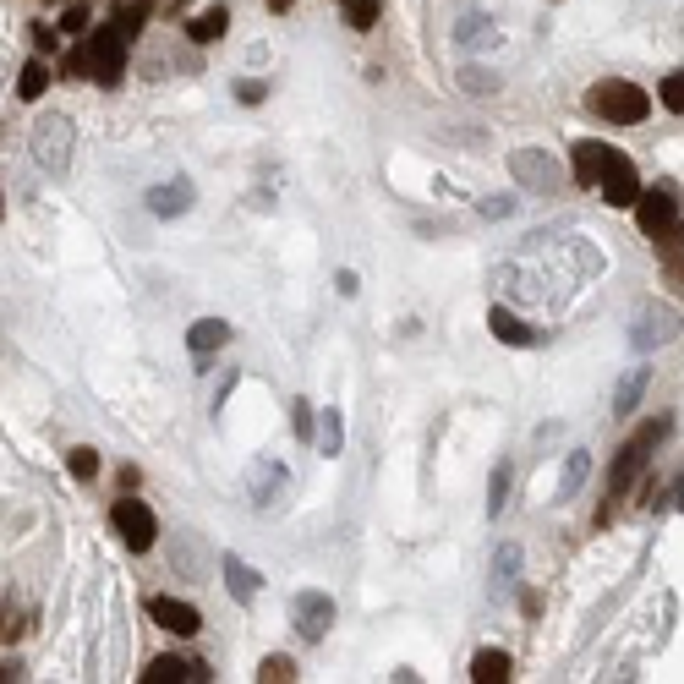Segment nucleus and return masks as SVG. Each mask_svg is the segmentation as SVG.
I'll return each instance as SVG.
<instances>
[{"mask_svg":"<svg viewBox=\"0 0 684 684\" xmlns=\"http://www.w3.org/2000/svg\"><path fill=\"white\" fill-rule=\"evenodd\" d=\"M143 22H148V6L143 0H132V6H121L110 22L94 33V39L83 44V50L72 55V72L77 77H94V83H104V88H115L126 77V44L143 33Z\"/></svg>","mask_w":684,"mask_h":684,"instance_id":"nucleus-1","label":"nucleus"},{"mask_svg":"<svg viewBox=\"0 0 684 684\" xmlns=\"http://www.w3.org/2000/svg\"><path fill=\"white\" fill-rule=\"evenodd\" d=\"M663 438H668V416H652V422H641L630 438H624V449L613 455V471H608V504L597 509V526L613 515V504H619V498L646 477V466H652V449L663 444Z\"/></svg>","mask_w":684,"mask_h":684,"instance_id":"nucleus-2","label":"nucleus"},{"mask_svg":"<svg viewBox=\"0 0 684 684\" xmlns=\"http://www.w3.org/2000/svg\"><path fill=\"white\" fill-rule=\"evenodd\" d=\"M586 110L597 115V121H613V126H641L646 115H652V99H646V88L624 83V77H608V83H597L586 94Z\"/></svg>","mask_w":684,"mask_h":684,"instance_id":"nucleus-3","label":"nucleus"},{"mask_svg":"<svg viewBox=\"0 0 684 684\" xmlns=\"http://www.w3.org/2000/svg\"><path fill=\"white\" fill-rule=\"evenodd\" d=\"M72 148H77V126L66 121V115H44V121L33 126V154H39V165L50 170V176H66Z\"/></svg>","mask_w":684,"mask_h":684,"instance_id":"nucleus-4","label":"nucleus"},{"mask_svg":"<svg viewBox=\"0 0 684 684\" xmlns=\"http://www.w3.org/2000/svg\"><path fill=\"white\" fill-rule=\"evenodd\" d=\"M110 520H115V531H121V542H126L132 553H148V548H154L159 520H154V509H148L143 498H115Z\"/></svg>","mask_w":684,"mask_h":684,"instance_id":"nucleus-5","label":"nucleus"},{"mask_svg":"<svg viewBox=\"0 0 684 684\" xmlns=\"http://www.w3.org/2000/svg\"><path fill=\"white\" fill-rule=\"evenodd\" d=\"M597 192H602L608 208H635V197H641V176H635V165L619 154V148H608V159H602Z\"/></svg>","mask_w":684,"mask_h":684,"instance_id":"nucleus-6","label":"nucleus"},{"mask_svg":"<svg viewBox=\"0 0 684 684\" xmlns=\"http://www.w3.org/2000/svg\"><path fill=\"white\" fill-rule=\"evenodd\" d=\"M509 176L526 192H559L564 170H559V159H548L542 148H515V154H509Z\"/></svg>","mask_w":684,"mask_h":684,"instance_id":"nucleus-7","label":"nucleus"},{"mask_svg":"<svg viewBox=\"0 0 684 684\" xmlns=\"http://www.w3.org/2000/svg\"><path fill=\"white\" fill-rule=\"evenodd\" d=\"M679 340V312L674 307H657V301H646L641 312H635V329H630V345L635 351H657V345Z\"/></svg>","mask_w":684,"mask_h":684,"instance_id":"nucleus-8","label":"nucleus"},{"mask_svg":"<svg viewBox=\"0 0 684 684\" xmlns=\"http://www.w3.org/2000/svg\"><path fill=\"white\" fill-rule=\"evenodd\" d=\"M291 619H296V635L307 646H318L323 635L334 630V602L323 597V591H301V597L291 602Z\"/></svg>","mask_w":684,"mask_h":684,"instance_id":"nucleus-9","label":"nucleus"},{"mask_svg":"<svg viewBox=\"0 0 684 684\" xmlns=\"http://www.w3.org/2000/svg\"><path fill=\"white\" fill-rule=\"evenodd\" d=\"M635 219H641V236H663V230L679 219V197H674V187L641 192V197H635Z\"/></svg>","mask_w":684,"mask_h":684,"instance_id":"nucleus-10","label":"nucleus"},{"mask_svg":"<svg viewBox=\"0 0 684 684\" xmlns=\"http://www.w3.org/2000/svg\"><path fill=\"white\" fill-rule=\"evenodd\" d=\"M148 619H154L159 630L181 635V641H187V635H197V630H203V613H197L192 602H181V597H154V602H148Z\"/></svg>","mask_w":684,"mask_h":684,"instance_id":"nucleus-11","label":"nucleus"},{"mask_svg":"<svg viewBox=\"0 0 684 684\" xmlns=\"http://www.w3.org/2000/svg\"><path fill=\"white\" fill-rule=\"evenodd\" d=\"M208 663H187V657H154L143 668V684H203Z\"/></svg>","mask_w":684,"mask_h":684,"instance_id":"nucleus-12","label":"nucleus"},{"mask_svg":"<svg viewBox=\"0 0 684 684\" xmlns=\"http://www.w3.org/2000/svg\"><path fill=\"white\" fill-rule=\"evenodd\" d=\"M602 159H608V148H602V143H591V137H581V143H570V176H575V187L597 192Z\"/></svg>","mask_w":684,"mask_h":684,"instance_id":"nucleus-13","label":"nucleus"},{"mask_svg":"<svg viewBox=\"0 0 684 684\" xmlns=\"http://www.w3.org/2000/svg\"><path fill=\"white\" fill-rule=\"evenodd\" d=\"M515 679V657L498 652V646H482L477 657H471V684H509Z\"/></svg>","mask_w":684,"mask_h":684,"instance_id":"nucleus-14","label":"nucleus"},{"mask_svg":"<svg viewBox=\"0 0 684 684\" xmlns=\"http://www.w3.org/2000/svg\"><path fill=\"white\" fill-rule=\"evenodd\" d=\"M148 208H154L159 219L187 214V208H192V181H187V176H176V181H165V187H154V192H148Z\"/></svg>","mask_w":684,"mask_h":684,"instance_id":"nucleus-15","label":"nucleus"},{"mask_svg":"<svg viewBox=\"0 0 684 684\" xmlns=\"http://www.w3.org/2000/svg\"><path fill=\"white\" fill-rule=\"evenodd\" d=\"M219 570H225V586H230V597H236V602H252V597H258L263 575L252 570V564H241L236 553H219Z\"/></svg>","mask_w":684,"mask_h":684,"instance_id":"nucleus-16","label":"nucleus"},{"mask_svg":"<svg viewBox=\"0 0 684 684\" xmlns=\"http://www.w3.org/2000/svg\"><path fill=\"white\" fill-rule=\"evenodd\" d=\"M225 28H230V11H225V6H203V11L187 22V39H192V44H214V39H225Z\"/></svg>","mask_w":684,"mask_h":684,"instance_id":"nucleus-17","label":"nucleus"},{"mask_svg":"<svg viewBox=\"0 0 684 684\" xmlns=\"http://www.w3.org/2000/svg\"><path fill=\"white\" fill-rule=\"evenodd\" d=\"M488 329H493V340H504V345H531L537 334H531V323H520L509 307H493L488 312Z\"/></svg>","mask_w":684,"mask_h":684,"instance_id":"nucleus-18","label":"nucleus"},{"mask_svg":"<svg viewBox=\"0 0 684 684\" xmlns=\"http://www.w3.org/2000/svg\"><path fill=\"white\" fill-rule=\"evenodd\" d=\"M230 340V323H219V318H197L192 329H187V345H192V356H208V351H219V345Z\"/></svg>","mask_w":684,"mask_h":684,"instance_id":"nucleus-19","label":"nucleus"},{"mask_svg":"<svg viewBox=\"0 0 684 684\" xmlns=\"http://www.w3.org/2000/svg\"><path fill=\"white\" fill-rule=\"evenodd\" d=\"M586 477H591V455H586V449H570V460H564V471H559V493L575 498L586 488Z\"/></svg>","mask_w":684,"mask_h":684,"instance_id":"nucleus-20","label":"nucleus"},{"mask_svg":"<svg viewBox=\"0 0 684 684\" xmlns=\"http://www.w3.org/2000/svg\"><path fill=\"white\" fill-rule=\"evenodd\" d=\"M28 624H33L28 608H17V602H0V646L22 641V635H28Z\"/></svg>","mask_w":684,"mask_h":684,"instance_id":"nucleus-21","label":"nucleus"},{"mask_svg":"<svg viewBox=\"0 0 684 684\" xmlns=\"http://www.w3.org/2000/svg\"><path fill=\"white\" fill-rule=\"evenodd\" d=\"M509 482H515V466L504 460V466L493 471V482H488V515H493V520L504 515V504H509Z\"/></svg>","mask_w":684,"mask_h":684,"instance_id":"nucleus-22","label":"nucleus"},{"mask_svg":"<svg viewBox=\"0 0 684 684\" xmlns=\"http://www.w3.org/2000/svg\"><path fill=\"white\" fill-rule=\"evenodd\" d=\"M641 394H646V367H635V373L619 384V394H613V411H635V405H641Z\"/></svg>","mask_w":684,"mask_h":684,"instance_id":"nucleus-23","label":"nucleus"},{"mask_svg":"<svg viewBox=\"0 0 684 684\" xmlns=\"http://www.w3.org/2000/svg\"><path fill=\"white\" fill-rule=\"evenodd\" d=\"M378 11H384V0H345V22H351L356 33H367L378 22Z\"/></svg>","mask_w":684,"mask_h":684,"instance_id":"nucleus-24","label":"nucleus"},{"mask_svg":"<svg viewBox=\"0 0 684 684\" xmlns=\"http://www.w3.org/2000/svg\"><path fill=\"white\" fill-rule=\"evenodd\" d=\"M44 88H50V72H44V61H28V66H22V77H17V94H22V99H39Z\"/></svg>","mask_w":684,"mask_h":684,"instance_id":"nucleus-25","label":"nucleus"},{"mask_svg":"<svg viewBox=\"0 0 684 684\" xmlns=\"http://www.w3.org/2000/svg\"><path fill=\"white\" fill-rule=\"evenodd\" d=\"M258 679H263V684H291V679H296V663L274 652V657H263V663H258Z\"/></svg>","mask_w":684,"mask_h":684,"instance_id":"nucleus-26","label":"nucleus"},{"mask_svg":"<svg viewBox=\"0 0 684 684\" xmlns=\"http://www.w3.org/2000/svg\"><path fill=\"white\" fill-rule=\"evenodd\" d=\"M455 39H460V50H471V44H488L493 39V22L488 17H466V22H460V28H455Z\"/></svg>","mask_w":684,"mask_h":684,"instance_id":"nucleus-27","label":"nucleus"},{"mask_svg":"<svg viewBox=\"0 0 684 684\" xmlns=\"http://www.w3.org/2000/svg\"><path fill=\"white\" fill-rule=\"evenodd\" d=\"M66 471H72L77 482H94L99 477V455H94V449H72V455H66Z\"/></svg>","mask_w":684,"mask_h":684,"instance_id":"nucleus-28","label":"nucleus"},{"mask_svg":"<svg viewBox=\"0 0 684 684\" xmlns=\"http://www.w3.org/2000/svg\"><path fill=\"white\" fill-rule=\"evenodd\" d=\"M460 88H466V94H493V88H498V72H477V66H460Z\"/></svg>","mask_w":684,"mask_h":684,"instance_id":"nucleus-29","label":"nucleus"},{"mask_svg":"<svg viewBox=\"0 0 684 684\" xmlns=\"http://www.w3.org/2000/svg\"><path fill=\"white\" fill-rule=\"evenodd\" d=\"M520 570V548H498V559H493V586H509V575Z\"/></svg>","mask_w":684,"mask_h":684,"instance_id":"nucleus-30","label":"nucleus"},{"mask_svg":"<svg viewBox=\"0 0 684 684\" xmlns=\"http://www.w3.org/2000/svg\"><path fill=\"white\" fill-rule=\"evenodd\" d=\"M663 104H668V110H674V115H684V66H679V72H668V77H663Z\"/></svg>","mask_w":684,"mask_h":684,"instance_id":"nucleus-31","label":"nucleus"},{"mask_svg":"<svg viewBox=\"0 0 684 684\" xmlns=\"http://www.w3.org/2000/svg\"><path fill=\"white\" fill-rule=\"evenodd\" d=\"M323 455H340V411H323Z\"/></svg>","mask_w":684,"mask_h":684,"instance_id":"nucleus-32","label":"nucleus"},{"mask_svg":"<svg viewBox=\"0 0 684 684\" xmlns=\"http://www.w3.org/2000/svg\"><path fill=\"white\" fill-rule=\"evenodd\" d=\"M291 411H296V416H291V427H296V438H301V444H307V438H312V405H307V400H296V405H291Z\"/></svg>","mask_w":684,"mask_h":684,"instance_id":"nucleus-33","label":"nucleus"},{"mask_svg":"<svg viewBox=\"0 0 684 684\" xmlns=\"http://www.w3.org/2000/svg\"><path fill=\"white\" fill-rule=\"evenodd\" d=\"M515 214V197H482V219H509Z\"/></svg>","mask_w":684,"mask_h":684,"instance_id":"nucleus-34","label":"nucleus"},{"mask_svg":"<svg viewBox=\"0 0 684 684\" xmlns=\"http://www.w3.org/2000/svg\"><path fill=\"white\" fill-rule=\"evenodd\" d=\"M83 28H88V6H72L61 17V33H83Z\"/></svg>","mask_w":684,"mask_h":684,"instance_id":"nucleus-35","label":"nucleus"},{"mask_svg":"<svg viewBox=\"0 0 684 684\" xmlns=\"http://www.w3.org/2000/svg\"><path fill=\"white\" fill-rule=\"evenodd\" d=\"M263 94H269V88L252 83V77H247V83H236V99H241V104H263Z\"/></svg>","mask_w":684,"mask_h":684,"instance_id":"nucleus-36","label":"nucleus"},{"mask_svg":"<svg viewBox=\"0 0 684 684\" xmlns=\"http://www.w3.org/2000/svg\"><path fill=\"white\" fill-rule=\"evenodd\" d=\"M663 269H668V280H674V291L684 296V258H663Z\"/></svg>","mask_w":684,"mask_h":684,"instance_id":"nucleus-37","label":"nucleus"},{"mask_svg":"<svg viewBox=\"0 0 684 684\" xmlns=\"http://www.w3.org/2000/svg\"><path fill=\"white\" fill-rule=\"evenodd\" d=\"M334 285H340V296H356V291H362V280H356L351 269H345V274H334Z\"/></svg>","mask_w":684,"mask_h":684,"instance_id":"nucleus-38","label":"nucleus"},{"mask_svg":"<svg viewBox=\"0 0 684 684\" xmlns=\"http://www.w3.org/2000/svg\"><path fill=\"white\" fill-rule=\"evenodd\" d=\"M296 6V0H269V11H291Z\"/></svg>","mask_w":684,"mask_h":684,"instance_id":"nucleus-39","label":"nucleus"},{"mask_svg":"<svg viewBox=\"0 0 684 684\" xmlns=\"http://www.w3.org/2000/svg\"><path fill=\"white\" fill-rule=\"evenodd\" d=\"M674 504L684 509V477H679V488H674Z\"/></svg>","mask_w":684,"mask_h":684,"instance_id":"nucleus-40","label":"nucleus"},{"mask_svg":"<svg viewBox=\"0 0 684 684\" xmlns=\"http://www.w3.org/2000/svg\"><path fill=\"white\" fill-rule=\"evenodd\" d=\"M0 214H6V203H0Z\"/></svg>","mask_w":684,"mask_h":684,"instance_id":"nucleus-41","label":"nucleus"},{"mask_svg":"<svg viewBox=\"0 0 684 684\" xmlns=\"http://www.w3.org/2000/svg\"><path fill=\"white\" fill-rule=\"evenodd\" d=\"M553 6H559V0H553Z\"/></svg>","mask_w":684,"mask_h":684,"instance_id":"nucleus-42","label":"nucleus"}]
</instances>
